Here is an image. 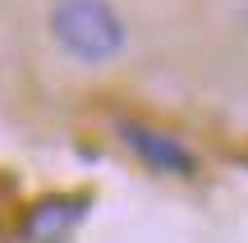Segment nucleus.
I'll use <instances>...</instances> for the list:
<instances>
[{"instance_id": "obj_1", "label": "nucleus", "mask_w": 248, "mask_h": 243, "mask_svg": "<svg viewBox=\"0 0 248 243\" xmlns=\"http://www.w3.org/2000/svg\"><path fill=\"white\" fill-rule=\"evenodd\" d=\"M46 28L51 42L83 69H106L129 51V23L110 0H55Z\"/></svg>"}, {"instance_id": "obj_2", "label": "nucleus", "mask_w": 248, "mask_h": 243, "mask_svg": "<svg viewBox=\"0 0 248 243\" xmlns=\"http://www.w3.org/2000/svg\"><path fill=\"white\" fill-rule=\"evenodd\" d=\"M115 133H120V143L129 147L147 170L170 174V179H193L198 174V156L188 152L179 138L161 133V129H152V124H138V119H120Z\"/></svg>"}, {"instance_id": "obj_3", "label": "nucleus", "mask_w": 248, "mask_h": 243, "mask_svg": "<svg viewBox=\"0 0 248 243\" xmlns=\"http://www.w3.org/2000/svg\"><path fill=\"white\" fill-rule=\"evenodd\" d=\"M92 211L88 193H51L37 198L18 220V234L28 243H69V234L83 225V216Z\"/></svg>"}, {"instance_id": "obj_4", "label": "nucleus", "mask_w": 248, "mask_h": 243, "mask_svg": "<svg viewBox=\"0 0 248 243\" xmlns=\"http://www.w3.org/2000/svg\"><path fill=\"white\" fill-rule=\"evenodd\" d=\"M244 165H248V161H244Z\"/></svg>"}]
</instances>
